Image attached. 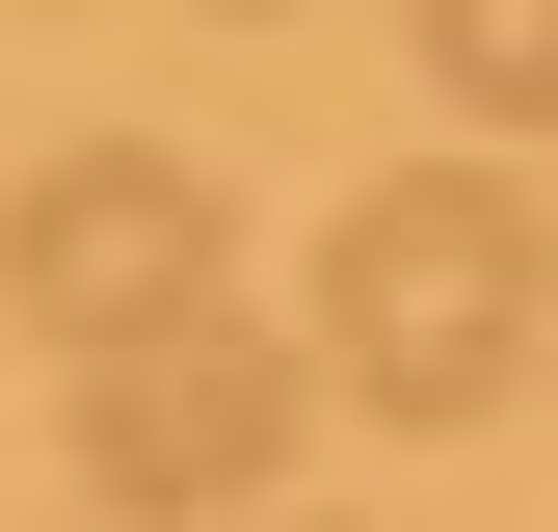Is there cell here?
<instances>
[{
  "label": "cell",
  "mask_w": 558,
  "mask_h": 532,
  "mask_svg": "<svg viewBox=\"0 0 558 532\" xmlns=\"http://www.w3.org/2000/svg\"><path fill=\"white\" fill-rule=\"evenodd\" d=\"M532 347H558V214L506 160H399V186L319 214V373L373 426H478Z\"/></svg>",
  "instance_id": "1"
},
{
  "label": "cell",
  "mask_w": 558,
  "mask_h": 532,
  "mask_svg": "<svg viewBox=\"0 0 558 532\" xmlns=\"http://www.w3.org/2000/svg\"><path fill=\"white\" fill-rule=\"evenodd\" d=\"M293 426H319V347H266L240 293L160 347H81V506H133V532H240L293 480Z\"/></svg>",
  "instance_id": "2"
},
{
  "label": "cell",
  "mask_w": 558,
  "mask_h": 532,
  "mask_svg": "<svg viewBox=\"0 0 558 532\" xmlns=\"http://www.w3.org/2000/svg\"><path fill=\"white\" fill-rule=\"evenodd\" d=\"M0 293H27L53 347H160V319H214V293H240V214H214V160L107 133V160H53L27 214H0Z\"/></svg>",
  "instance_id": "3"
},
{
  "label": "cell",
  "mask_w": 558,
  "mask_h": 532,
  "mask_svg": "<svg viewBox=\"0 0 558 532\" xmlns=\"http://www.w3.org/2000/svg\"><path fill=\"white\" fill-rule=\"evenodd\" d=\"M426 81L478 133H558V0H426Z\"/></svg>",
  "instance_id": "4"
}]
</instances>
